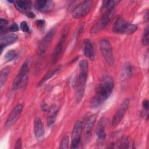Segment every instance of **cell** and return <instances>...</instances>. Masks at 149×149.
Instances as JSON below:
<instances>
[{"mask_svg":"<svg viewBox=\"0 0 149 149\" xmlns=\"http://www.w3.org/2000/svg\"><path fill=\"white\" fill-rule=\"evenodd\" d=\"M114 86L113 77L110 75L102 77L97 88L95 94L90 101L91 108H97L102 104L111 95Z\"/></svg>","mask_w":149,"mask_h":149,"instance_id":"1","label":"cell"},{"mask_svg":"<svg viewBox=\"0 0 149 149\" xmlns=\"http://www.w3.org/2000/svg\"><path fill=\"white\" fill-rule=\"evenodd\" d=\"M79 73L77 81L76 89V101L80 103L81 101L84 93V87L86 85L88 74V62L86 60H81L79 65Z\"/></svg>","mask_w":149,"mask_h":149,"instance_id":"2","label":"cell"},{"mask_svg":"<svg viewBox=\"0 0 149 149\" xmlns=\"http://www.w3.org/2000/svg\"><path fill=\"white\" fill-rule=\"evenodd\" d=\"M30 62V60L28 58L20 68L13 82L12 88L13 90H16L18 87H20L21 89H23L26 87L29 78Z\"/></svg>","mask_w":149,"mask_h":149,"instance_id":"3","label":"cell"},{"mask_svg":"<svg viewBox=\"0 0 149 149\" xmlns=\"http://www.w3.org/2000/svg\"><path fill=\"white\" fill-rule=\"evenodd\" d=\"M137 27L130 23L127 22L121 17L119 16L113 26V32L120 34H132L135 32Z\"/></svg>","mask_w":149,"mask_h":149,"instance_id":"4","label":"cell"},{"mask_svg":"<svg viewBox=\"0 0 149 149\" xmlns=\"http://www.w3.org/2000/svg\"><path fill=\"white\" fill-rule=\"evenodd\" d=\"M115 13V8H112L104 13H103L101 18L95 23L91 28V34H95L102 30L111 21Z\"/></svg>","mask_w":149,"mask_h":149,"instance_id":"5","label":"cell"},{"mask_svg":"<svg viewBox=\"0 0 149 149\" xmlns=\"http://www.w3.org/2000/svg\"><path fill=\"white\" fill-rule=\"evenodd\" d=\"M94 5L92 1H84L76 6L72 11V16L75 19H81L87 15Z\"/></svg>","mask_w":149,"mask_h":149,"instance_id":"6","label":"cell"},{"mask_svg":"<svg viewBox=\"0 0 149 149\" xmlns=\"http://www.w3.org/2000/svg\"><path fill=\"white\" fill-rule=\"evenodd\" d=\"M100 48L103 57L106 62L112 65L114 63V57L111 45L108 40L103 39L100 41Z\"/></svg>","mask_w":149,"mask_h":149,"instance_id":"7","label":"cell"},{"mask_svg":"<svg viewBox=\"0 0 149 149\" xmlns=\"http://www.w3.org/2000/svg\"><path fill=\"white\" fill-rule=\"evenodd\" d=\"M68 27L64 28L62 32L61 36L60 37V39L57 45L55 46L54 49V51L52 52V55L51 57V61L52 62V63H55L59 59L62 53L64 42L66 40V38L68 35Z\"/></svg>","mask_w":149,"mask_h":149,"instance_id":"8","label":"cell"},{"mask_svg":"<svg viewBox=\"0 0 149 149\" xmlns=\"http://www.w3.org/2000/svg\"><path fill=\"white\" fill-rule=\"evenodd\" d=\"M129 103H130V100L129 98L125 99L123 101V102L119 106L118 109L117 110V111L115 112V113L113 116V118L112 120V127H115L119 124V123L122 120V118H123V116L125 115L128 108Z\"/></svg>","mask_w":149,"mask_h":149,"instance_id":"9","label":"cell"},{"mask_svg":"<svg viewBox=\"0 0 149 149\" xmlns=\"http://www.w3.org/2000/svg\"><path fill=\"white\" fill-rule=\"evenodd\" d=\"M82 132V122L80 120H78L74 125L72 133V143L71 148H77L80 141Z\"/></svg>","mask_w":149,"mask_h":149,"instance_id":"10","label":"cell"},{"mask_svg":"<svg viewBox=\"0 0 149 149\" xmlns=\"http://www.w3.org/2000/svg\"><path fill=\"white\" fill-rule=\"evenodd\" d=\"M55 34V29L50 30L44 37V38L41 41L37 49L38 54L39 55H43L46 51L47 50L51 42L52 41Z\"/></svg>","mask_w":149,"mask_h":149,"instance_id":"11","label":"cell"},{"mask_svg":"<svg viewBox=\"0 0 149 149\" xmlns=\"http://www.w3.org/2000/svg\"><path fill=\"white\" fill-rule=\"evenodd\" d=\"M22 110L23 105L21 104H18L13 108L5 123V127L6 128L10 127L17 122L20 116Z\"/></svg>","mask_w":149,"mask_h":149,"instance_id":"12","label":"cell"},{"mask_svg":"<svg viewBox=\"0 0 149 149\" xmlns=\"http://www.w3.org/2000/svg\"><path fill=\"white\" fill-rule=\"evenodd\" d=\"M97 119V116L95 114L91 115L89 116L84 126V133L85 135V138L87 141H88L91 136L92 130L95 125Z\"/></svg>","mask_w":149,"mask_h":149,"instance_id":"13","label":"cell"},{"mask_svg":"<svg viewBox=\"0 0 149 149\" xmlns=\"http://www.w3.org/2000/svg\"><path fill=\"white\" fill-rule=\"evenodd\" d=\"M82 51L86 56L90 59L95 57V50L91 41L89 39H85L82 44Z\"/></svg>","mask_w":149,"mask_h":149,"instance_id":"14","label":"cell"},{"mask_svg":"<svg viewBox=\"0 0 149 149\" xmlns=\"http://www.w3.org/2000/svg\"><path fill=\"white\" fill-rule=\"evenodd\" d=\"M17 35L15 33H8L1 34L0 39L1 52L4 47L15 42L17 39Z\"/></svg>","mask_w":149,"mask_h":149,"instance_id":"15","label":"cell"},{"mask_svg":"<svg viewBox=\"0 0 149 149\" xmlns=\"http://www.w3.org/2000/svg\"><path fill=\"white\" fill-rule=\"evenodd\" d=\"M54 6V2L49 0H38L34 3L35 8L40 12H46L50 10Z\"/></svg>","mask_w":149,"mask_h":149,"instance_id":"16","label":"cell"},{"mask_svg":"<svg viewBox=\"0 0 149 149\" xmlns=\"http://www.w3.org/2000/svg\"><path fill=\"white\" fill-rule=\"evenodd\" d=\"M34 134L37 140H41L44 135V128L43 123L39 117H36L34 120Z\"/></svg>","mask_w":149,"mask_h":149,"instance_id":"17","label":"cell"},{"mask_svg":"<svg viewBox=\"0 0 149 149\" xmlns=\"http://www.w3.org/2000/svg\"><path fill=\"white\" fill-rule=\"evenodd\" d=\"M105 125H106V119L105 118H101L98 124L96 134L97 138L100 140H103L106 137V132H105Z\"/></svg>","mask_w":149,"mask_h":149,"instance_id":"18","label":"cell"},{"mask_svg":"<svg viewBox=\"0 0 149 149\" xmlns=\"http://www.w3.org/2000/svg\"><path fill=\"white\" fill-rule=\"evenodd\" d=\"M58 112V108L55 105H52L49 108L48 118H47V125L48 127L52 126L55 123Z\"/></svg>","mask_w":149,"mask_h":149,"instance_id":"19","label":"cell"},{"mask_svg":"<svg viewBox=\"0 0 149 149\" xmlns=\"http://www.w3.org/2000/svg\"><path fill=\"white\" fill-rule=\"evenodd\" d=\"M13 2L16 8L21 12H29L31 8V2L29 1H15Z\"/></svg>","mask_w":149,"mask_h":149,"instance_id":"20","label":"cell"},{"mask_svg":"<svg viewBox=\"0 0 149 149\" xmlns=\"http://www.w3.org/2000/svg\"><path fill=\"white\" fill-rule=\"evenodd\" d=\"M119 3L118 1H104L102 3V5L100 8L101 12L103 14L105 12L112 9L115 8V6Z\"/></svg>","mask_w":149,"mask_h":149,"instance_id":"21","label":"cell"},{"mask_svg":"<svg viewBox=\"0 0 149 149\" xmlns=\"http://www.w3.org/2000/svg\"><path fill=\"white\" fill-rule=\"evenodd\" d=\"M10 72V68L9 67H5L3 68L1 72L0 77V87H2L5 83L7 78Z\"/></svg>","mask_w":149,"mask_h":149,"instance_id":"22","label":"cell"},{"mask_svg":"<svg viewBox=\"0 0 149 149\" xmlns=\"http://www.w3.org/2000/svg\"><path fill=\"white\" fill-rule=\"evenodd\" d=\"M132 73V65L130 62H126L125 63L123 69H122V76L124 78L129 77L131 76Z\"/></svg>","mask_w":149,"mask_h":149,"instance_id":"23","label":"cell"},{"mask_svg":"<svg viewBox=\"0 0 149 149\" xmlns=\"http://www.w3.org/2000/svg\"><path fill=\"white\" fill-rule=\"evenodd\" d=\"M60 69H61V66H59V67L56 68V69H54L53 70H52L51 72H49L47 74H46V75L40 80V81L38 83V86H40V85H41V84H42V83H44L46 80H48L49 78H51L52 76H54L55 73H56Z\"/></svg>","mask_w":149,"mask_h":149,"instance_id":"24","label":"cell"},{"mask_svg":"<svg viewBox=\"0 0 149 149\" xmlns=\"http://www.w3.org/2000/svg\"><path fill=\"white\" fill-rule=\"evenodd\" d=\"M129 140L127 137L123 136L119 140L118 143V148H129Z\"/></svg>","mask_w":149,"mask_h":149,"instance_id":"25","label":"cell"},{"mask_svg":"<svg viewBox=\"0 0 149 149\" xmlns=\"http://www.w3.org/2000/svg\"><path fill=\"white\" fill-rule=\"evenodd\" d=\"M17 56V52L15 50H9L8 51L5 55V59L6 61H11L13 59H14Z\"/></svg>","mask_w":149,"mask_h":149,"instance_id":"26","label":"cell"},{"mask_svg":"<svg viewBox=\"0 0 149 149\" xmlns=\"http://www.w3.org/2000/svg\"><path fill=\"white\" fill-rule=\"evenodd\" d=\"M69 146V137L68 136L65 135L62 138L59 148L62 149H66L68 148Z\"/></svg>","mask_w":149,"mask_h":149,"instance_id":"27","label":"cell"},{"mask_svg":"<svg viewBox=\"0 0 149 149\" xmlns=\"http://www.w3.org/2000/svg\"><path fill=\"white\" fill-rule=\"evenodd\" d=\"M149 31L148 27H147L144 33V36L142 39V43L144 45H147L148 44V40H149Z\"/></svg>","mask_w":149,"mask_h":149,"instance_id":"28","label":"cell"},{"mask_svg":"<svg viewBox=\"0 0 149 149\" xmlns=\"http://www.w3.org/2000/svg\"><path fill=\"white\" fill-rule=\"evenodd\" d=\"M7 24L8 21L4 19L1 18L0 20V30L2 34L3 32H5L7 30Z\"/></svg>","mask_w":149,"mask_h":149,"instance_id":"29","label":"cell"},{"mask_svg":"<svg viewBox=\"0 0 149 149\" xmlns=\"http://www.w3.org/2000/svg\"><path fill=\"white\" fill-rule=\"evenodd\" d=\"M20 29H22V30L25 33H28L30 31L29 26L26 21L22 22L20 23Z\"/></svg>","mask_w":149,"mask_h":149,"instance_id":"30","label":"cell"},{"mask_svg":"<svg viewBox=\"0 0 149 149\" xmlns=\"http://www.w3.org/2000/svg\"><path fill=\"white\" fill-rule=\"evenodd\" d=\"M36 25L38 27V29H42L45 24V21L42 19L37 20L36 22Z\"/></svg>","mask_w":149,"mask_h":149,"instance_id":"31","label":"cell"},{"mask_svg":"<svg viewBox=\"0 0 149 149\" xmlns=\"http://www.w3.org/2000/svg\"><path fill=\"white\" fill-rule=\"evenodd\" d=\"M9 30L12 32H16L19 30V26L16 23H13L9 27Z\"/></svg>","mask_w":149,"mask_h":149,"instance_id":"32","label":"cell"},{"mask_svg":"<svg viewBox=\"0 0 149 149\" xmlns=\"http://www.w3.org/2000/svg\"><path fill=\"white\" fill-rule=\"evenodd\" d=\"M22 148V140L20 138L18 139L15 143V148L16 149H20Z\"/></svg>","mask_w":149,"mask_h":149,"instance_id":"33","label":"cell"},{"mask_svg":"<svg viewBox=\"0 0 149 149\" xmlns=\"http://www.w3.org/2000/svg\"><path fill=\"white\" fill-rule=\"evenodd\" d=\"M143 107L146 110L148 111V107H149V105H148V101L147 100H144L143 101V104H142Z\"/></svg>","mask_w":149,"mask_h":149,"instance_id":"34","label":"cell"},{"mask_svg":"<svg viewBox=\"0 0 149 149\" xmlns=\"http://www.w3.org/2000/svg\"><path fill=\"white\" fill-rule=\"evenodd\" d=\"M42 109L44 110V111H46V110H48L49 108H48V106L47 105H46L44 102H42Z\"/></svg>","mask_w":149,"mask_h":149,"instance_id":"35","label":"cell"},{"mask_svg":"<svg viewBox=\"0 0 149 149\" xmlns=\"http://www.w3.org/2000/svg\"><path fill=\"white\" fill-rule=\"evenodd\" d=\"M27 16L30 17V18H33L35 17V15L33 13V12H29L27 13Z\"/></svg>","mask_w":149,"mask_h":149,"instance_id":"36","label":"cell"}]
</instances>
